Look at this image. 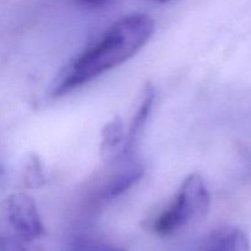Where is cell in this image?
<instances>
[{"mask_svg": "<svg viewBox=\"0 0 251 251\" xmlns=\"http://www.w3.org/2000/svg\"><path fill=\"white\" fill-rule=\"evenodd\" d=\"M153 32V20L144 14H132L114 22L61 71L51 96L61 97L122 65L146 46Z\"/></svg>", "mask_w": 251, "mask_h": 251, "instance_id": "obj_1", "label": "cell"}, {"mask_svg": "<svg viewBox=\"0 0 251 251\" xmlns=\"http://www.w3.org/2000/svg\"><path fill=\"white\" fill-rule=\"evenodd\" d=\"M46 235L38 207L29 195L15 193L0 202V251H43Z\"/></svg>", "mask_w": 251, "mask_h": 251, "instance_id": "obj_2", "label": "cell"}, {"mask_svg": "<svg viewBox=\"0 0 251 251\" xmlns=\"http://www.w3.org/2000/svg\"><path fill=\"white\" fill-rule=\"evenodd\" d=\"M211 198L200 174L186 176L172 202L154 220L152 228L158 235L178 232L195 221L201 220L210 210Z\"/></svg>", "mask_w": 251, "mask_h": 251, "instance_id": "obj_3", "label": "cell"}, {"mask_svg": "<svg viewBox=\"0 0 251 251\" xmlns=\"http://www.w3.org/2000/svg\"><path fill=\"white\" fill-rule=\"evenodd\" d=\"M144 166L139 162H131L126 159V164L120 167L107 183L100 189V196L103 200H114L124 195L134 185H136L144 176Z\"/></svg>", "mask_w": 251, "mask_h": 251, "instance_id": "obj_4", "label": "cell"}, {"mask_svg": "<svg viewBox=\"0 0 251 251\" xmlns=\"http://www.w3.org/2000/svg\"><path fill=\"white\" fill-rule=\"evenodd\" d=\"M126 130L119 115H114L107 122L100 132V156L105 163H117L120 161L125 145Z\"/></svg>", "mask_w": 251, "mask_h": 251, "instance_id": "obj_5", "label": "cell"}, {"mask_svg": "<svg viewBox=\"0 0 251 251\" xmlns=\"http://www.w3.org/2000/svg\"><path fill=\"white\" fill-rule=\"evenodd\" d=\"M154 100H156V88L151 83H147L144 88V92H142V97L141 100H140L139 108H137L134 117H132L131 123L129 125V129L126 130L124 150H123L122 158H120L119 162L129 159L130 154L132 153L135 144H136L137 139H139L140 134H141L142 129H144L145 124H146L147 119H149L150 114H151Z\"/></svg>", "mask_w": 251, "mask_h": 251, "instance_id": "obj_6", "label": "cell"}, {"mask_svg": "<svg viewBox=\"0 0 251 251\" xmlns=\"http://www.w3.org/2000/svg\"><path fill=\"white\" fill-rule=\"evenodd\" d=\"M202 251H251L245 232L237 227H222L206 240Z\"/></svg>", "mask_w": 251, "mask_h": 251, "instance_id": "obj_7", "label": "cell"}, {"mask_svg": "<svg viewBox=\"0 0 251 251\" xmlns=\"http://www.w3.org/2000/svg\"><path fill=\"white\" fill-rule=\"evenodd\" d=\"M25 183L28 188H38L46 183L43 167L37 156H31L27 161L26 169H25Z\"/></svg>", "mask_w": 251, "mask_h": 251, "instance_id": "obj_8", "label": "cell"}, {"mask_svg": "<svg viewBox=\"0 0 251 251\" xmlns=\"http://www.w3.org/2000/svg\"><path fill=\"white\" fill-rule=\"evenodd\" d=\"M69 251H124L115 245L92 239L88 237H77L71 242Z\"/></svg>", "mask_w": 251, "mask_h": 251, "instance_id": "obj_9", "label": "cell"}, {"mask_svg": "<svg viewBox=\"0 0 251 251\" xmlns=\"http://www.w3.org/2000/svg\"><path fill=\"white\" fill-rule=\"evenodd\" d=\"M80 4L86 5V6H98V5H102L104 2H107L108 0H77Z\"/></svg>", "mask_w": 251, "mask_h": 251, "instance_id": "obj_10", "label": "cell"}, {"mask_svg": "<svg viewBox=\"0 0 251 251\" xmlns=\"http://www.w3.org/2000/svg\"><path fill=\"white\" fill-rule=\"evenodd\" d=\"M154 1H158V2H167V1H171V0H154Z\"/></svg>", "mask_w": 251, "mask_h": 251, "instance_id": "obj_11", "label": "cell"}]
</instances>
